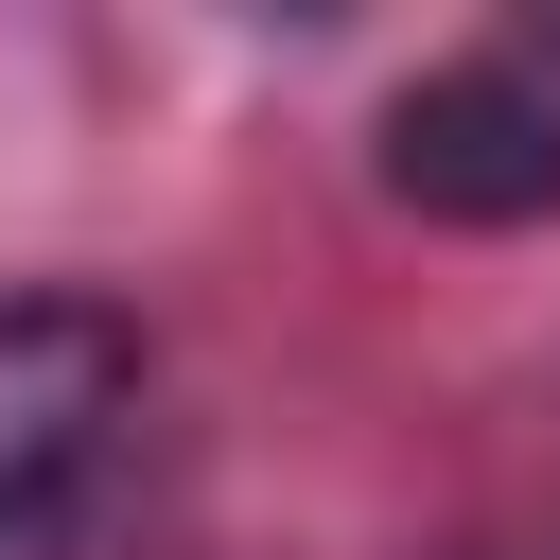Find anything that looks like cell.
<instances>
[{
	"label": "cell",
	"instance_id": "6da1fadb",
	"mask_svg": "<svg viewBox=\"0 0 560 560\" xmlns=\"http://www.w3.org/2000/svg\"><path fill=\"white\" fill-rule=\"evenodd\" d=\"M140 438V315L88 280L0 298V560H70Z\"/></svg>",
	"mask_w": 560,
	"mask_h": 560
},
{
	"label": "cell",
	"instance_id": "7a4b0ae2",
	"mask_svg": "<svg viewBox=\"0 0 560 560\" xmlns=\"http://www.w3.org/2000/svg\"><path fill=\"white\" fill-rule=\"evenodd\" d=\"M385 192L438 228H542L560 210V88L542 52H438L385 105Z\"/></svg>",
	"mask_w": 560,
	"mask_h": 560
}]
</instances>
